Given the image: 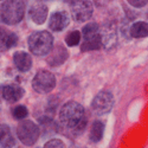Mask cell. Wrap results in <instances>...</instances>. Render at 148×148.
<instances>
[{
	"label": "cell",
	"instance_id": "cell-1",
	"mask_svg": "<svg viewBox=\"0 0 148 148\" xmlns=\"http://www.w3.org/2000/svg\"><path fill=\"white\" fill-rule=\"evenodd\" d=\"M59 120L65 127L73 129L75 132L82 130L84 128V126L87 125L84 108L75 101L66 102L60 108Z\"/></svg>",
	"mask_w": 148,
	"mask_h": 148
},
{
	"label": "cell",
	"instance_id": "cell-2",
	"mask_svg": "<svg viewBox=\"0 0 148 148\" xmlns=\"http://www.w3.org/2000/svg\"><path fill=\"white\" fill-rule=\"evenodd\" d=\"M27 45L32 53L37 56H45L52 50L53 37L47 31H37L29 37Z\"/></svg>",
	"mask_w": 148,
	"mask_h": 148
},
{
	"label": "cell",
	"instance_id": "cell-3",
	"mask_svg": "<svg viewBox=\"0 0 148 148\" xmlns=\"http://www.w3.org/2000/svg\"><path fill=\"white\" fill-rule=\"evenodd\" d=\"M25 14V4L17 0H8L4 1L0 7V17L5 24L16 25L19 24Z\"/></svg>",
	"mask_w": 148,
	"mask_h": 148
},
{
	"label": "cell",
	"instance_id": "cell-4",
	"mask_svg": "<svg viewBox=\"0 0 148 148\" xmlns=\"http://www.w3.org/2000/svg\"><path fill=\"white\" fill-rule=\"evenodd\" d=\"M83 44L81 45V50L94 51L98 50L102 46L101 42V29L96 23H89L82 29Z\"/></svg>",
	"mask_w": 148,
	"mask_h": 148
},
{
	"label": "cell",
	"instance_id": "cell-5",
	"mask_svg": "<svg viewBox=\"0 0 148 148\" xmlns=\"http://www.w3.org/2000/svg\"><path fill=\"white\" fill-rule=\"evenodd\" d=\"M17 135L25 146H32L39 138V127L30 120H24L17 127Z\"/></svg>",
	"mask_w": 148,
	"mask_h": 148
},
{
	"label": "cell",
	"instance_id": "cell-6",
	"mask_svg": "<svg viewBox=\"0 0 148 148\" xmlns=\"http://www.w3.org/2000/svg\"><path fill=\"white\" fill-rule=\"evenodd\" d=\"M56 85V77L53 73L46 70H40L34 75L32 79V88L39 94L51 92Z\"/></svg>",
	"mask_w": 148,
	"mask_h": 148
},
{
	"label": "cell",
	"instance_id": "cell-7",
	"mask_svg": "<svg viewBox=\"0 0 148 148\" xmlns=\"http://www.w3.org/2000/svg\"><path fill=\"white\" fill-rule=\"evenodd\" d=\"M114 106V96L110 91L102 90L98 92L91 102V109L96 115H106Z\"/></svg>",
	"mask_w": 148,
	"mask_h": 148
},
{
	"label": "cell",
	"instance_id": "cell-8",
	"mask_svg": "<svg viewBox=\"0 0 148 148\" xmlns=\"http://www.w3.org/2000/svg\"><path fill=\"white\" fill-rule=\"evenodd\" d=\"M92 5L90 1H73L71 5V16L76 21H87L92 16Z\"/></svg>",
	"mask_w": 148,
	"mask_h": 148
},
{
	"label": "cell",
	"instance_id": "cell-9",
	"mask_svg": "<svg viewBox=\"0 0 148 148\" xmlns=\"http://www.w3.org/2000/svg\"><path fill=\"white\" fill-rule=\"evenodd\" d=\"M70 23V17L66 12L64 11H58L51 14L49 19V27L55 32L63 31Z\"/></svg>",
	"mask_w": 148,
	"mask_h": 148
},
{
	"label": "cell",
	"instance_id": "cell-10",
	"mask_svg": "<svg viewBox=\"0 0 148 148\" xmlns=\"http://www.w3.org/2000/svg\"><path fill=\"white\" fill-rule=\"evenodd\" d=\"M47 12H49L47 6L44 3H36L30 7L29 16L34 24L42 25V24L45 23L46 18H47Z\"/></svg>",
	"mask_w": 148,
	"mask_h": 148
},
{
	"label": "cell",
	"instance_id": "cell-11",
	"mask_svg": "<svg viewBox=\"0 0 148 148\" xmlns=\"http://www.w3.org/2000/svg\"><path fill=\"white\" fill-rule=\"evenodd\" d=\"M24 96V89L18 84H8L3 88V97L10 103L19 101Z\"/></svg>",
	"mask_w": 148,
	"mask_h": 148
},
{
	"label": "cell",
	"instance_id": "cell-12",
	"mask_svg": "<svg viewBox=\"0 0 148 148\" xmlns=\"http://www.w3.org/2000/svg\"><path fill=\"white\" fill-rule=\"evenodd\" d=\"M18 43V36L14 32H8L4 27H0V51L10 50Z\"/></svg>",
	"mask_w": 148,
	"mask_h": 148
},
{
	"label": "cell",
	"instance_id": "cell-13",
	"mask_svg": "<svg viewBox=\"0 0 148 148\" xmlns=\"http://www.w3.org/2000/svg\"><path fill=\"white\" fill-rule=\"evenodd\" d=\"M13 63L19 71L26 72L32 66V58L25 51H17L13 55Z\"/></svg>",
	"mask_w": 148,
	"mask_h": 148
},
{
	"label": "cell",
	"instance_id": "cell-14",
	"mask_svg": "<svg viewBox=\"0 0 148 148\" xmlns=\"http://www.w3.org/2000/svg\"><path fill=\"white\" fill-rule=\"evenodd\" d=\"M68 58V51L63 46H57L53 49V51L50 53L49 57V64L51 66H58L60 64H63Z\"/></svg>",
	"mask_w": 148,
	"mask_h": 148
},
{
	"label": "cell",
	"instance_id": "cell-15",
	"mask_svg": "<svg viewBox=\"0 0 148 148\" xmlns=\"http://www.w3.org/2000/svg\"><path fill=\"white\" fill-rule=\"evenodd\" d=\"M14 146V138L7 125H0V147L12 148Z\"/></svg>",
	"mask_w": 148,
	"mask_h": 148
},
{
	"label": "cell",
	"instance_id": "cell-16",
	"mask_svg": "<svg viewBox=\"0 0 148 148\" xmlns=\"http://www.w3.org/2000/svg\"><path fill=\"white\" fill-rule=\"evenodd\" d=\"M130 37L133 38H143L148 36V24L146 21H136L129 29Z\"/></svg>",
	"mask_w": 148,
	"mask_h": 148
},
{
	"label": "cell",
	"instance_id": "cell-17",
	"mask_svg": "<svg viewBox=\"0 0 148 148\" xmlns=\"http://www.w3.org/2000/svg\"><path fill=\"white\" fill-rule=\"evenodd\" d=\"M103 133H104V123L100 120H97L92 123V126L90 128V134L89 138L91 142H98L101 141L103 138Z\"/></svg>",
	"mask_w": 148,
	"mask_h": 148
},
{
	"label": "cell",
	"instance_id": "cell-18",
	"mask_svg": "<svg viewBox=\"0 0 148 148\" xmlns=\"http://www.w3.org/2000/svg\"><path fill=\"white\" fill-rule=\"evenodd\" d=\"M115 40H116L115 30L110 29V27H106L103 31H101V42H102V45L107 46L108 44H113Z\"/></svg>",
	"mask_w": 148,
	"mask_h": 148
},
{
	"label": "cell",
	"instance_id": "cell-19",
	"mask_svg": "<svg viewBox=\"0 0 148 148\" xmlns=\"http://www.w3.org/2000/svg\"><path fill=\"white\" fill-rule=\"evenodd\" d=\"M65 42L66 45L69 46H76L79 44L81 42V33L78 31H71L68 33V36L65 37Z\"/></svg>",
	"mask_w": 148,
	"mask_h": 148
},
{
	"label": "cell",
	"instance_id": "cell-20",
	"mask_svg": "<svg viewBox=\"0 0 148 148\" xmlns=\"http://www.w3.org/2000/svg\"><path fill=\"white\" fill-rule=\"evenodd\" d=\"M12 115L16 120H24L29 115V110L25 106H17L12 110Z\"/></svg>",
	"mask_w": 148,
	"mask_h": 148
},
{
	"label": "cell",
	"instance_id": "cell-21",
	"mask_svg": "<svg viewBox=\"0 0 148 148\" xmlns=\"http://www.w3.org/2000/svg\"><path fill=\"white\" fill-rule=\"evenodd\" d=\"M44 148H65V145L59 139H51L44 145Z\"/></svg>",
	"mask_w": 148,
	"mask_h": 148
},
{
	"label": "cell",
	"instance_id": "cell-22",
	"mask_svg": "<svg viewBox=\"0 0 148 148\" xmlns=\"http://www.w3.org/2000/svg\"><path fill=\"white\" fill-rule=\"evenodd\" d=\"M129 4L132 6H135V7H143L146 5V1H143V0H142V1H135V0H130Z\"/></svg>",
	"mask_w": 148,
	"mask_h": 148
},
{
	"label": "cell",
	"instance_id": "cell-23",
	"mask_svg": "<svg viewBox=\"0 0 148 148\" xmlns=\"http://www.w3.org/2000/svg\"><path fill=\"white\" fill-rule=\"evenodd\" d=\"M0 109H1V104H0Z\"/></svg>",
	"mask_w": 148,
	"mask_h": 148
},
{
	"label": "cell",
	"instance_id": "cell-24",
	"mask_svg": "<svg viewBox=\"0 0 148 148\" xmlns=\"http://www.w3.org/2000/svg\"><path fill=\"white\" fill-rule=\"evenodd\" d=\"M36 148H39V147H36Z\"/></svg>",
	"mask_w": 148,
	"mask_h": 148
}]
</instances>
